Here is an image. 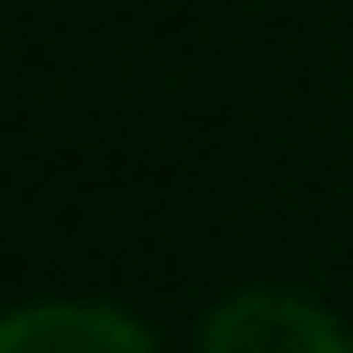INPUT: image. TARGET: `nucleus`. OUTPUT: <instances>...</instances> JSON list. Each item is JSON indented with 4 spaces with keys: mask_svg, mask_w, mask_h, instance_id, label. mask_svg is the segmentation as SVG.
I'll list each match as a JSON object with an SVG mask.
<instances>
[{
    "mask_svg": "<svg viewBox=\"0 0 353 353\" xmlns=\"http://www.w3.org/2000/svg\"><path fill=\"white\" fill-rule=\"evenodd\" d=\"M195 353H353V332L296 288H238L202 317Z\"/></svg>",
    "mask_w": 353,
    "mask_h": 353,
    "instance_id": "f257e3e1",
    "label": "nucleus"
},
{
    "mask_svg": "<svg viewBox=\"0 0 353 353\" xmlns=\"http://www.w3.org/2000/svg\"><path fill=\"white\" fill-rule=\"evenodd\" d=\"M0 353H159L116 303H22L0 310Z\"/></svg>",
    "mask_w": 353,
    "mask_h": 353,
    "instance_id": "f03ea898",
    "label": "nucleus"
}]
</instances>
